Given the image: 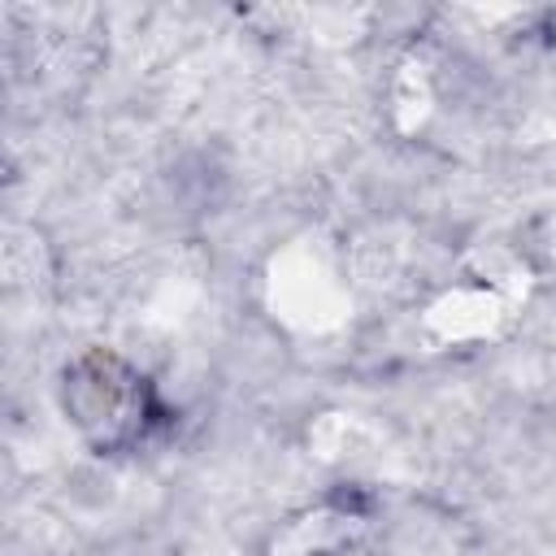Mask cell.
<instances>
[{
	"mask_svg": "<svg viewBox=\"0 0 556 556\" xmlns=\"http://www.w3.org/2000/svg\"><path fill=\"white\" fill-rule=\"evenodd\" d=\"M65 408L83 430H100L104 443H122L143 430V378L113 356H91L65 378Z\"/></svg>",
	"mask_w": 556,
	"mask_h": 556,
	"instance_id": "1",
	"label": "cell"
}]
</instances>
